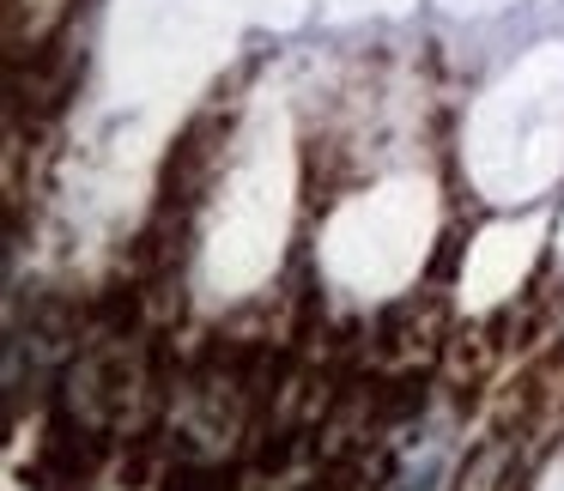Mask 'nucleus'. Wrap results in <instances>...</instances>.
Here are the masks:
<instances>
[{
  "label": "nucleus",
  "instance_id": "5",
  "mask_svg": "<svg viewBox=\"0 0 564 491\" xmlns=\"http://www.w3.org/2000/svg\"><path fill=\"white\" fill-rule=\"evenodd\" d=\"M443 467L437 461H419V467H401V473L389 479V491H437Z\"/></svg>",
  "mask_w": 564,
  "mask_h": 491
},
{
  "label": "nucleus",
  "instance_id": "1",
  "mask_svg": "<svg viewBox=\"0 0 564 491\" xmlns=\"http://www.w3.org/2000/svg\"><path fill=\"white\" fill-rule=\"evenodd\" d=\"M425 394H431L425 370H401V377H389V382H370V418H377V425H401V418H413L419 406H425Z\"/></svg>",
  "mask_w": 564,
  "mask_h": 491
},
{
  "label": "nucleus",
  "instance_id": "3",
  "mask_svg": "<svg viewBox=\"0 0 564 491\" xmlns=\"http://www.w3.org/2000/svg\"><path fill=\"white\" fill-rule=\"evenodd\" d=\"M510 467H516V449H510L503 437H491V443H479V449L462 461V473H455V491H503Z\"/></svg>",
  "mask_w": 564,
  "mask_h": 491
},
{
  "label": "nucleus",
  "instance_id": "4",
  "mask_svg": "<svg viewBox=\"0 0 564 491\" xmlns=\"http://www.w3.org/2000/svg\"><path fill=\"white\" fill-rule=\"evenodd\" d=\"M237 479H243V467L237 461H225V467H213V461H171V473H164V491H237Z\"/></svg>",
  "mask_w": 564,
  "mask_h": 491
},
{
  "label": "nucleus",
  "instance_id": "6",
  "mask_svg": "<svg viewBox=\"0 0 564 491\" xmlns=\"http://www.w3.org/2000/svg\"><path fill=\"white\" fill-rule=\"evenodd\" d=\"M455 255H462V237H443L437 261H431V280H455Z\"/></svg>",
  "mask_w": 564,
  "mask_h": 491
},
{
  "label": "nucleus",
  "instance_id": "2",
  "mask_svg": "<svg viewBox=\"0 0 564 491\" xmlns=\"http://www.w3.org/2000/svg\"><path fill=\"white\" fill-rule=\"evenodd\" d=\"M86 316H91V328H98L110 346L128 340V334L140 328V285H104V292L91 297Z\"/></svg>",
  "mask_w": 564,
  "mask_h": 491
}]
</instances>
